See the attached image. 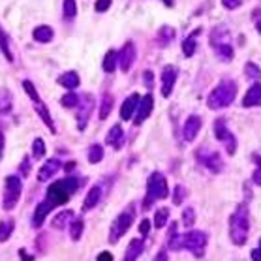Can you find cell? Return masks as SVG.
I'll return each mask as SVG.
<instances>
[{"mask_svg": "<svg viewBox=\"0 0 261 261\" xmlns=\"http://www.w3.org/2000/svg\"><path fill=\"white\" fill-rule=\"evenodd\" d=\"M77 188H79V180L73 177H66L62 178V180H57V182L49 184L47 192H45V199L36 207L34 214H32V226L36 229H40V227L44 226L47 214L53 209L60 207V205H66V203L70 201L71 196L77 192Z\"/></svg>", "mask_w": 261, "mask_h": 261, "instance_id": "1", "label": "cell"}, {"mask_svg": "<svg viewBox=\"0 0 261 261\" xmlns=\"http://www.w3.org/2000/svg\"><path fill=\"white\" fill-rule=\"evenodd\" d=\"M167 246H169V250H175V252L177 250H188L197 260H201L205 248H207V235L203 231H197V229H192V231L182 233V235L171 233Z\"/></svg>", "mask_w": 261, "mask_h": 261, "instance_id": "2", "label": "cell"}, {"mask_svg": "<svg viewBox=\"0 0 261 261\" xmlns=\"http://www.w3.org/2000/svg\"><path fill=\"white\" fill-rule=\"evenodd\" d=\"M250 235V213L248 205L240 203L237 205L235 213L229 218V237L233 240V244L237 246H244Z\"/></svg>", "mask_w": 261, "mask_h": 261, "instance_id": "3", "label": "cell"}, {"mask_svg": "<svg viewBox=\"0 0 261 261\" xmlns=\"http://www.w3.org/2000/svg\"><path fill=\"white\" fill-rule=\"evenodd\" d=\"M237 96V83L235 81H222L213 88V92L207 98V104L211 109H224V107L231 106L233 100Z\"/></svg>", "mask_w": 261, "mask_h": 261, "instance_id": "4", "label": "cell"}, {"mask_svg": "<svg viewBox=\"0 0 261 261\" xmlns=\"http://www.w3.org/2000/svg\"><path fill=\"white\" fill-rule=\"evenodd\" d=\"M167 197V180L162 173L154 171L151 177H149V184H147V196H145V201H143V209H151L152 203L158 199H164Z\"/></svg>", "mask_w": 261, "mask_h": 261, "instance_id": "5", "label": "cell"}, {"mask_svg": "<svg viewBox=\"0 0 261 261\" xmlns=\"http://www.w3.org/2000/svg\"><path fill=\"white\" fill-rule=\"evenodd\" d=\"M133 218H135V209H133V205H128L122 213L115 218V222L111 224V231H109V242H117L120 237H124L126 235V231L131 227L133 224Z\"/></svg>", "mask_w": 261, "mask_h": 261, "instance_id": "6", "label": "cell"}, {"mask_svg": "<svg viewBox=\"0 0 261 261\" xmlns=\"http://www.w3.org/2000/svg\"><path fill=\"white\" fill-rule=\"evenodd\" d=\"M21 192H23V182L17 175H10L4 180V196H2V207L6 211H12L15 209V205L21 197Z\"/></svg>", "mask_w": 261, "mask_h": 261, "instance_id": "7", "label": "cell"}, {"mask_svg": "<svg viewBox=\"0 0 261 261\" xmlns=\"http://www.w3.org/2000/svg\"><path fill=\"white\" fill-rule=\"evenodd\" d=\"M196 158H197V162H199L203 167H207V169L213 171V173H220V171L224 169V162H222V158H220V154H218L216 151L199 147V149L196 151Z\"/></svg>", "mask_w": 261, "mask_h": 261, "instance_id": "8", "label": "cell"}, {"mask_svg": "<svg viewBox=\"0 0 261 261\" xmlns=\"http://www.w3.org/2000/svg\"><path fill=\"white\" fill-rule=\"evenodd\" d=\"M214 133H216V139L218 141H222L226 145V152L229 156L235 154V151H237V137L231 133V131L227 130V124L224 119H216L214 120Z\"/></svg>", "mask_w": 261, "mask_h": 261, "instance_id": "9", "label": "cell"}, {"mask_svg": "<svg viewBox=\"0 0 261 261\" xmlns=\"http://www.w3.org/2000/svg\"><path fill=\"white\" fill-rule=\"evenodd\" d=\"M77 113H75V117H77V126H79V130H85L87 128V122L90 120V115H92V109H94V98L92 96H83V100L77 104Z\"/></svg>", "mask_w": 261, "mask_h": 261, "instance_id": "10", "label": "cell"}, {"mask_svg": "<svg viewBox=\"0 0 261 261\" xmlns=\"http://www.w3.org/2000/svg\"><path fill=\"white\" fill-rule=\"evenodd\" d=\"M177 75H178V70L173 64H167V66L162 68V77H160V81H162V96H164V98H169V96H171L173 87L177 83Z\"/></svg>", "mask_w": 261, "mask_h": 261, "instance_id": "11", "label": "cell"}, {"mask_svg": "<svg viewBox=\"0 0 261 261\" xmlns=\"http://www.w3.org/2000/svg\"><path fill=\"white\" fill-rule=\"evenodd\" d=\"M133 62H135V45L131 42H126L124 47L120 49V53L117 55V64L120 66V70L126 73V71H130Z\"/></svg>", "mask_w": 261, "mask_h": 261, "instance_id": "12", "label": "cell"}, {"mask_svg": "<svg viewBox=\"0 0 261 261\" xmlns=\"http://www.w3.org/2000/svg\"><path fill=\"white\" fill-rule=\"evenodd\" d=\"M152 107H154V100H152V96L151 94H145L139 100V106L135 109V119H133V124H143L145 120L151 117V113H152Z\"/></svg>", "mask_w": 261, "mask_h": 261, "instance_id": "13", "label": "cell"}, {"mask_svg": "<svg viewBox=\"0 0 261 261\" xmlns=\"http://www.w3.org/2000/svg\"><path fill=\"white\" fill-rule=\"evenodd\" d=\"M60 167H62V164H60L59 158H49V160H45V164L40 167V171H38V180H40V182L49 180V178L59 171Z\"/></svg>", "mask_w": 261, "mask_h": 261, "instance_id": "14", "label": "cell"}, {"mask_svg": "<svg viewBox=\"0 0 261 261\" xmlns=\"http://www.w3.org/2000/svg\"><path fill=\"white\" fill-rule=\"evenodd\" d=\"M201 130V119L197 115H190L186 122H184V128H182V133H184V139L186 141H194L197 137V133Z\"/></svg>", "mask_w": 261, "mask_h": 261, "instance_id": "15", "label": "cell"}, {"mask_svg": "<svg viewBox=\"0 0 261 261\" xmlns=\"http://www.w3.org/2000/svg\"><path fill=\"white\" fill-rule=\"evenodd\" d=\"M139 94H131L124 100V104L120 107V119L122 120H131V117L135 115V109L139 106Z\"/></svg>", "mask_w": 261, "mask_h": 261, "instance_id": "16", "label": "cell"}, {"mask_svg": "<svg viewBox=\"0 0 261 261\" xmlns=\"http://www.w3.org/2000/svg\"><path fill=\"white\" fill-rule=\"evenodd\" d=\"M242 106L244 107H256L261 106V85H252L248 88V92L242 98Z\"/></svg>", "mask_w": 261, "mask_h": 261, "instance_id": "17", "label": "cell"}, {"mask_svg": "<svg viewBox=\"0 0 261 261\" xmlns=\"http://www.w3.org/2000/svg\"><path fill=\"white\" fill-rule=\"evenodd\" d=\"M143 250H145V242H143V239H133L130 244H128V248H126L124 261H137V258L143 254Z\"/></svg>", "mask_w": 261, "mask_h": 261, "instance_id": "18", "label": "cell"}, {"mask_svg": "<svg viewBox=\"0 0 261 261\" xmlns=\"http://www.w3.org/2000/svg\"><path fill=\"white\" fill-rule=\"evenodd\" d=\"M106 143L111 145L113 149H120V147H122V143H124V131L120 128V124H115V126L109 130V133H107V137H106Z\"/></svg>", "mask_w": 261, "mask_h": 261, "instance_id": "19", "label": "cell"}, {"mask_svg": "<svg viewBox=\"0 0 261 261\" xmlns=\"http://www.w3.org/2000/svg\"><path fill=\"white\" fill-rule=\"evenodd\" d=\"M100 199H102V188H100V186H92V188L88 190V194H87V197H85V201H83L85 213H87V211H92L96 205L100 203Z\"/></svg>", "mask_w": 261, "mask_h": 261, "instance_id": "20", "label": "cell"}, {"mask_svg": "<svg viewBox=\"0 0 261 261\" xmlns=\"http://www.w3.org/2000/svg\"><path fill=\"white\" fill-rule=\"evenodd\" d=\"M34 109H36V113L40 115V119L44 120L45 124H47V128L53 133H57V128H55V122H53V117H51V113H49V109H47V106L44 104V102H38V104H34Z\"/></svg>", "mask_w": 261, "mask_h": 261, "instance_id": "21", "label": "cell"}, {"mask_svg": "<svg viewBox=\"0 0 261 261\" xmlns=\"http://www.w3.org/2000/svg\"><path fill=\"white\" fill-rule=\"evenodd\" d=\"M57 81H59V85H62L64 88L73 90V88L79 87V75H77V71H66V73L60 75Z\"/></svg>", "mask_w": 261, "mask_h": 261, "instance_id": "22", "label": "cell"}, {"mask_svg": "<svg viewBox=\"0 0 261 261\" xmlns=\"http://www.w3.org/2000/svg\"><path fill=\"white\" fill-rule=\"evenodd\" d=\"M32 36H34L36 42H40V44H49V42L53 40L55 32H53V28H51V26H47V24H42V26H36L34 32H32Z\"/></svg>", "mask_w": 261, "mask_h": 261, "instance_id": "23", "label": "cell"}, {"mask_svg": "<svg viewBox=\"0 0 261 261\" xmlns=\"http://www.w3.org/2000/svg\"><path fill=\"white\" fill-rule=\"evenodd\" d=\"M214 53H216V57L222 60H226V62H229V60L233 59V47H231V44L229 42H224V44H214Z\"/></svg>", "mask_w": 261, "mask_h": 261, "instance_id": "24", "label": "cell"}, {"mask_svg": "<svg viewBox=\"0 0 261 261\" xmlns=\"http://www.w3.org/2000/svg\"><path fill=\"white\" fill-rule=\"evenodd\" d=\"M83 229H85V222L83 218H71L70 220V237L71 240H79L83 237Z\"/></svg>", "mask_w": 261, "mask_h": 261, "instance_id": "25", "label": "cell"}, {"mask_svg": "<svg viewBox=\"0 0 261 261\" xmlns=\"http://www.w3.org/2000/svg\"><path fill=\"white\" fill-rule=\"evenodd\" d=\"M102 68H104L107 73H113V71L117 70V51H115V49H111V51L106 53L104 62H102Z\"/></svg>", "mask_w": 261, "mask_h": 261, "instance_id": "26", "label": "cell"}, {"mask_svg": "<svg viewBox=\"0 0 261 261\" xmlns=\"http://www.w3.org/2000/svg\"><path fill=\"white\" fill-rule=\"evenodd\" d=\"M12 111V94L2 88L0 90V115H8Z\"/></svg>", "mask_w": 261, "mask_h": 261, "instance_id": "27", "label": "cell"}, {"mask_svg": "<svg viewBox=\"0 0 261 261\" xmlns=\"http://www.w3.org/2000/svg\"><path fill=\"white\" fill-rule=\"evenodd\" d=\"M71 218H73V211H62V213H59L53 218V227L55 229H64L66 222H70Z\"/></svg>", "mask_w": 261, "mask_h": 261, "instance_id": "28", "label": "cell"}, {"mask_svg": "<svg viewBox=\"0 0 261 261\" xmlns=\"http://www.w3.org/2000/svg\"><path fill=\"white\" fill-rule=\"evenodd\" d=\"M13 229H15V222L13 220H4L0 222V242H6L12 237Z\"/></svg>", "mask_w": 261, "mask_h": 261, "instance_id": "29", "label": "cell"}, {"mask_svg": "<svg viewBox=\"0 0 261 261\" xmlns=\"http://www.w3.org/2000/svg\"><path fill=\"white\" fill-rule=\"evenodd\" d=\"M111 109H113V96L104 94V98H102V107H100V119L106 120L109 117V113H111Z\"/></svg>", "mask_w": 261, "mask_h": 261, "instance_id": "30", "label": "cell"}, {"mask_svg": "<svg viewBox=\"0 0 261 261\" xmlns=\"http://www.w3.org/2000/svg\"><path fill=\"white\" fill-rule=\"evenodd\" d=\"M102 158H104V147L102 145H92L88 149V162L98 164V162H102Z\"/></svg>", "mask_w": 261, "mask_h": 261, "instance_id": "31", "label": "cell"}, {"mask_svg": "<svg viewBox=\"0 0 261 261\" xmlns=\"http://www.w3.org/2000/svg\"><path fill=\"white\" fill-rule=\"evenodd\" d=\"M196 34H197V32H196ZM196 34L190 36V38H186V40L182 42V53H184V57H192V55L196 53V47H197Z\"/></svg>", "mask_w": 261, "mask_h": 261, "instance_id": "32", "label": "cell"}, {"mask_svg": "<svg viewBox=\"0 0 261 261\" xmlns=\"http://www.w3.org/2000/svg\"><path fill=\"white\" fill-rule=\"evenodd\" d=\"M0 49H2L4 57L12 62L13 55H12V49H10V42H8V36H6V32H4L2 28H0Z\"/></svg>", "mask_w": 261, "mask_h": 261, "instance_id": "33", "label": "cell"}, {"mask_svg": "<svg viewBox=\"0 0 261 261\" xmlns=\"http://www.w3.org/2000/svg\"><path fill=\"white\" fill-rule=\"evenodd\" d=\"M32 156H34L36 160L45 156V141L42 137H36L34 143H32Z\"/></svg>", "mask_w": 261, "mask_h": 261, "instance_id": "34", "label": "cell"}, {"mask_svg": "<svg viewBox=\"0 0 261 261\" xmlns=\"http://www.w3.org/2000/svg\"><path fill=\"white\" fill-rule=\"evenodd\" d=\"M77 15V4L75 0H64V19L71 21Z\"/></svg>", "mask_w": 261, "mask_h": 261, "instance_id": "35", "label": "cell"}, {"mask_svg": "<svg viewBox=\"0 0 261 261\" xmlns=\"http://www.w3.org/2000/svg\"><path fill=\"white\" fill-rule=\"evenodd\" d=\"M175 38V30L171 26H162L160 32H158V40L162 42V45H167L171 40Z\"/></svg>", "mask_w": 261, "mask_h": 261, "instance_id": "36", "label": "cell"}, {"mask_svg": "<svg viewBox=\"0 0 261 261\" xmlns=\"http://www.w3.org/2000/svg\"><path fill=\"white\" fill-rule=\"evenodd\" d=\"M167 220H169V211H167V209H160V211H156L154 226L158 227V229H162V227L166 226Z\"/></svg>", "mask_w": 261, "mask_h": 261, "instance_id": "37", "label": "cell"}, {"mask_svg": "<svg viewBox=\"0 0 261 261\" xmlns=\"http://www.w3.org/2000/svg\"><path fill=\"white\" fill-rule=\"evenodd\" d=\"M23 88H24V92H26V96H28V98H30V100H32L34 104H38V102H42V100H40V94L36 92L34 83H30V81L26 79V81H23Z\"/></svg>", "mask_w": 261, "mask_h": 261, "instance_id": "38", "label": "cell"}, {"mask_svg": "<svg viewBox=\"0 0 261 261\" xmlns=\"http://www.w3.org/2000/svg\"><path fill=\"white\" fill-rule=\"evenodd\" d=\"M60 104H62L64 107H68V109H71V107H77L79 98H77L75 92H68V94H64L62 98H60Z\"/></svg>", "mask_w": 261, "mask_h": 261, "instance_id": "39", "label": "cell"}, {"mask_svg": "<svg viewBox=\"0 0 261 261\" xmlns=\"http://www.w3.org/2000/svg\"><path fill=\"white\" fill-rule=\"evenodd\" d=\"M244 73H246V77H250V79H260L261 77V70L254 62H248V64L244 66Z\"/></svg>", "mask_w": 261, "mask_h": 261, "instance_id": "40", "label": "cell"}, {"mask_svg": "<svg viewBox=\"0 0 261 261\" xmlns=\"http://www.w3.org/2000/svg\"><path fill=\"white\" fill-rule=\"evenodd\" d=\"M182 222H184V226L186 227H192L196 224V211L188 207V209H184V213H182Z\"/></svg>", "mask_w": 261, "mask_h": 261, "instance_id": "41", "label": "cell"}, {"mask_svg": "<svg viewBox=\"0 0 261 261\" xmlns=\"http://www.w3.org/2000/svg\"><path fill=\"white\" fill-rule=\"evenodd\" d=\"M184 197H186L184 186H177L175 192H173V205H180V203L184 201Z\"/></svg>", "mask_w": 261, "mask_h": 261, "instance_id": "42", "label": "cell"}, {"mask_svg": "<svg viewBox=\"0 0 261 261\" xmlns=\"http://www.w3.org/2000/svg\"><path fill=\"white\" fill-rule=\"evenodd\" d=\"M222 4H224V8H227V10H237L239 6L242 4V0H222Z\"/></svg>", "mask_w": 261, "mask_h": 261, "instance_id": "43", "label": "cell"}, {"mask_svg": "<svg viewBox=\"0 0 261 261\" xmlns=\"http://www.w3.org/2000/svg\"><path fill=\"white\" fill-rule=\"evenodd\" d=\"M111 6V0H96V12H106Z\"/></svg>", "mask_w": 261, "mask_h": 261, "instance_id": "44", "label": "cell"}, {"mask_svg": "<svg viewBox=\"0 0 261 261\" xmlns=\"http://www.w3.org/2000/svg\"><path fill=\"white\" fill-rule=\"evenodd\" d=\"M139 231H141V235H149V231H151V222L145 218L141 220V224H139Z\"/></svg>", "mask_w": 261, "mask_h": 261, "instance_id": "45", "label": "cell"}, {"mask_svg": "<svg viewBox=\"0 0 261 261\" xmlns=\"http://www.w3.org/2000/svg\"><path fill=\"white\" fill-rule=\"evenodd\" d=\"M252 261H261V239H260V246L256 250H252Z\"/></svg>", "mask_w": 261, "mask_h": 261, "instance_id": "46", "label": "cell"}, {"mask_svg": "<svg viewBox=\"0 0 261 261\" xmlns=\"http://www.w3.org/2000/svg\"><path fill=\"white\" fill-rule=\"evenodd\" d=\"M143 77H145V85L151 88V87H152V71H145Z\"/></svg>", "mask_w": 261, "mask_h": 261, "instance_id": "47", "label": "cell"}, {"mask_svg": "<svg viewBox=\"0 0 261 261\" xmlns=\"http://www.w3.org/2000/svg\"><path fill=\"white\" fill-rule=\"evenodd\" d=\"M98 261H113V254L111 252H102L98 256Z\"/></svg>", "mask_w": 261, "mask_h": 261, "instance_id": "48", "label": "cell"}, {"mask_svg": "<svg viewBox=\"0 0 261 261\" xmlns=\"http://www.w3.org/2000/svg\"><path fill=\"white\" fill-rule=\"evenodd\" d=\"M154 261H167V252H166V250H160V252L156 254Z\"/></svg>", "mask_w": 261, "mask_h": 261, "instance_id": "49", "label": "cell"}, {"mask_svg": "<svg viewBox=\"0 0 261 261\" xmlns=\"http://www.w3.org/2000/svg\"><path fill=\"white\" fill-rule=\"evenodd\" d=\"M19 254H21V260H23V261H34V258H30V256L26 254V250H24V248L19 250Z\"/></svg>", "mask_w": 261, "mask_h": 261, "instance_id": "50", "label": "cell"}, {"mask_svg": "<svg viewBox=\"0 0 261 261\" xmlns=\"http://www.w3.org/2000/svg\"><path fill=\"white\" fill-rule=\"evenodd\" d=\"M254 180H256V184H260L261 186V169H258V171L254 173Z\"/></svg>", "mask_w": 261, "mask_h": 261, "instance_id": "51", "label": "cell"}, {"mask_svg": "<svg viewBox=\"0 0 261 261\" xmlns=\"http://www.w3.org/2000/svg\"><path fill=\"white\" fill-rule=\"evenodd\" d=\"M2 151H4V135L0 131V156H2Z\"/></svg>", "mask_w": 261, "mask_h": 261, "instance_id": "52", "label": "cell"}, {"mask_svg": "<svg viewBox=\"0 0 261 261\" xmlns=\"http://www.w3.org/2000/svg\"><path fill=\"white\" fill-rule=\"evenodd\" d=\"M73 167H75V164H73V162H70V164H66V167H64V169H66V173H70Z\"/></svg>", "mask_w": 261, "mask_h": 261, "instance_id": "53", "label": "cell"}, {"mask_svg": "<svg viewBox=\"0 0 261 261\" xmlns=\"http://www.w3.org/2000/svg\"><path fill=\"white\" fill-rule=\"evenodd\" d=\"M164 4H166V6H169V8H171V6H173V0H164Z\"/></svg>", "mask_w": 261, "mask_h": 261, "instance_id": "54", "label": "cell"}, {"mask_svg": "<svg viewBox=\"0 0 261 261\" xmlns=\"http://www.w3.org/2000/svg\"><path fill=\"white\" fill-rule=\"evenodd\" d=\"M258 30H260V32H261V21H260V23H258Z\"/></svg>", "mask_w": 261, "mask_h": 261, "instance_id": "55", "label": "cell"}]
</instances>
